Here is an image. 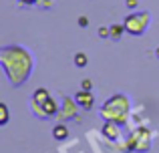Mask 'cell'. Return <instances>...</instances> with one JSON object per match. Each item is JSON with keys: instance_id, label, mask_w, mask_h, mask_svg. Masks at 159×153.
<instances>
[{"instance_id": "obj_1", "label": "cell", "mask_w": 159, "mask_h": 153, "mask_svg": "<svg viewBox=\"0 0 159 153\" xmlns=\"http://www.w3.org/2000/svg\"><path fill=\"white\" fill-rule=\"evenodd\" d=\"M0 63H2V69L6 73L8 81L14 87H20L30 75L34 61H32V55L24 47L10 44V47H4L0 51Z\"/></svg>"}, {"instance_id": "obj_2", "label": "cell", "mask_w": 159, "mask_h": 153, "mask_svg": "<svg viewBox=\"0 0 159 153\" xmlns=\"http://www.w3.org/2000/svg\"><path fill=\"white\" fill-rule=\"evenodd\" d=\"M131 113V105H129V99L123 93H117L113 97H109L105 101V105L101 107V117L105 121H115L119 125H125Z\"/></svg>"}, {"instance_id": "obj_3", "label": "cell", "mask_w": 159, "mask_h": 153, "mask_svg": "<svg viewBox=\"0 0 159 153\" xmlns=\"http://www.w3.org/2000/svg\"><path fill=\"white\" fill-rule=\"evenodd\" d=\"M147 24H149V14L147 12H135V14H129L125 16L123 20V26L129 34L133 36H139L147 30Z\"/></svg>"}, {"instance_id": "obj_4", "label": "cell", "mask_w": 159, "mask_h": 153, "mask_svg": "<svg viewBox=\"0 0 159 153\" xmlns=\"http://www.w3.org/2000/svg\"><path fill=\"white\" fill-rule=\"evenodd\" d=\"M151 147V133H149L145 127H139L131 133V137L127 139V145H125V151H147Z\"/></svg>"}, {"instance_id": "obj_5", "label": "cell", "mask_w": 159, "mask_h": 153, "mask_svg": "<svg viewBox=\"0 0 159 153\" xmlns=\"http://www.w3.org/2000/svg\"><path fill=\"white\" fill-rule=\"evenodd\" d=\"M30 109L34 111V115H36V117H40V119L52 117V115H57V113H58V105L54 103V99H52V97H48L47 101H43V103H34V101H30Z\"/></svg>"}, {"instance_id": "obj_6", "label": "cell", "mask_w": 159, "mask_h": 153, "mask_svg": "<svg viewBox=\"0 0 159 153\" xmlns=\"http://www.w3.org/2000/svg\"><path fill=\"white\" fill-rule=\"evenodd\" d=\"M121 127L123 125H119V123H115V121H105V125H103V135H105L109 141H119Z\"/></svg>"}, {"instance_id": "obj_7", "label": "cell", "mask_w": 159, "mask_h": 153, "mask_svg": "<svg viewBox=\"0 0 159 153\" xmlns=\"http://www.w3.org/2000/svg\"><path fill=\"white\" fill-rule=\"evenodd\" d=\"M75 101H77V105L79 107H83L85 111H89L91 107H93V93L91 91H87V89H81L77 95H75Z\"/></svg>"}, {"instance_id": "obj_8", "label": "cell", "mask_w": 159, "mask_h": 153, "mask_svg": "<svg viewBox=\"0 0 159 153\" xmlns=\"http://www.w3.org/2000/svg\"><path fill=\"white\" fill-rule=\"evenodd\" d=\"M77 107L75 105V101L70 97H65V103H62V113H61V119H69V117H75V113H77Z\"/></svg>"}, {"instance_id": "obj_9", "label": "cell", "mask_w": 159, "mask_h": 153, "mask_svg": "<svg viewBox=\"0 0 159 153\" xmlns=\"http://www.w3.org/2000/svg\"><path fill=\"white\" fill-rule=\"evenodd\" d=\"M52 137H54V139H58V141H62V139L69 137V129H66L65 123H58V125H54V129H52Z\"/></svg>"}, {"instance_id": "obj_10", "label": "cell", "mask_w": 159, "mask_h": 153, "mask_svg": "<svg viewBox=\"0 0 159 153\" xmlns=\"http://www.w3.org/2000/svg\"><path fill=\"white\" fill-rule=\"evenodd\" d=\"M48 97H51V95H48V89H43V87H40V89H36V93L32 95L30 101H34V103H43V101H47Z\"/></svg>"}, {"instance_id": "obj_11", "label": "cell", "mask_w": 159, "mask_h": 153, "mask_svg": "<svg viewBox=\"0 0 159 153\" xmlns=\"http://www.w3.org/2000/svg\"><path fill=\"white\" fill-rule=\"evenodd\" d=\"M8 123V109L4 103H0V125H6Z\"/></svg>"}, {"instance_id": "obj_12", "label": "cell", "mask_w": 159, "mask_h": 153, "mask_svg": "<svg viewBox=\"0 0 159 153\" xmlns=\"http://www.w3.org/2000/svg\"><path fill=\"white\" fill-rule=\"evenodd\" d=\"M75 65H77V67H85L87 65V55L77 52V55H75Z\"/></svg>"}, {"instance_id": "obj_13", "label": "cell", "mask_w": 159, "mask_h": 153, "mask_svg": "<svg viewBox=\"0 0 159 153\" xmlns=\"http://www.w3.org/2000/svg\"><path fill=\"white\" fill-rule=\"evenodd\" d=\"M123 28H125V26H123ZM123 28H121V26H113V28H111V36H113L115 40H119V36H121V32H123Z\"/></svg>"}, {"instance_id": "obj_14", "label": "cell", "mask_w": 159, "mask_h": 153, "mask_svg": "<svg viewBox=\"0 0 159 153\" xmlns=\"http://www.w3.org/2000/svg\"><path fill=\"white\" fill-rule=\"evenodd\" d=\"M39 2H40V4H43V6H44V8H48V6H51V0H39Z\"/></svg>"}, {"instance_id": "obj_15", "label": "cell", "mask_w": 159, "mask_h": 153, "mask_svg": "<svg viewBox=\"0 0 159 153\" xmlns=\"http://www.w3.org/2000/svg\"><path fill=\"white\" fill-rule=\"evenodd\" d=\"M20 4H34V2H39V0H18Z\"/></svg>"}, {"instance_id": "obj_16", "label": "cell", "mask_w": 159, "mask_h": 153, "mask_svg": "<svg viewBox=\"0 0 159 153\" xmlns=\"http://www.w3.org/2000/svg\"><path fill=\"white\" fill-rule=\"evenodd\" d=\"M83 87H85V89L89 91V89H91V81H85V83H83Z\"/></svg>"}, {"instance_id": "obj_17", "label": "cell", "mask_w": 159, "mask_h": 153, "mask_svg": "<svg viewBox=\"0 0 159 153\" xmlns=\"http://www.w3.org/2000/svg\"><path fill=\"white\" fill-rule=\"evenodd\" d=\"M127 4H129V6H135V4H137V0H127Z\"/></svg>"}, {"instance_id": "obj_18", "label": "cell", "mask_w": 159, "mask_h": 153, "mask_svg": "<svg viewBox=\"0 0 159 153\" xmlns=\"http://www.w3.org/2000/svg\"><path fill=\"white\" fill-rule=\"evenodd\" d=\"M157 56H159V48H157Z\"/></svg>"}]
</instances>
